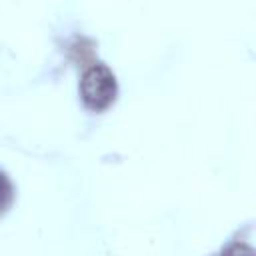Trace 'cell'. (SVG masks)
<instances>
[{
    "label": "cell",
    "instance_id": "cell-1",
    "mask_svg": "<svg viewBox=\"0 0 256 256\" xmlns=\"http://www.w3.org/2000/svg\"><path fill=\"white\" fill-rule=\"evenodd\" d=\"M118 96L116 74L106 64H92L80 78V100L90 112L108 110Z\"/></svg>",
    "mask_w": 256,
    "mask_h": 256
},
{
    "label": "cell",
    "instance_id": "cell-2",
    "mask_svg": "<svg viewBox=\"0 0 256 256\" xmlns=\"http://www.w3.org/2000/svg\"><path fill=\"white\" fill-rule=\"evenodd\" d=\"M14 198H16V188L10 180V176L0 170V216H4L12 204H14Z\"/></svg>",
    "mask_w": 256,
    "mask_h": 256
},
{
    "label": "cell",
    "instance_id": "cell-3",
    "mask_svg": "<svg viewBox=\"0 0 256 256\" xmlns=\"http://www.w3.org/2000/svg\"><path fill=\"white\" fill-rule=\"evenodd\" d=\"M222 256H256V252L250 244L234 240V242H230L222 248Z\"/></svg>",
    "mask_w": 256,
    "mask_h": 256
}]
</instances>
